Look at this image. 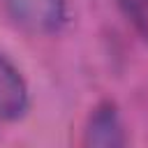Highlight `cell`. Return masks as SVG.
<instances>
[{"label": "cell", "instance_id": "2", "mask_svg": "<svg viewBox=\"0 0 148 148\" xmlns=\"http://www.w3.org/2000/svg\"><path fill=\"white\" fill-rule=\"evenodd\" d=\"M86 146L95 148H120L125 146V127L118 116V109L111 102L99 104L86 125Z\"/></svg>", "mask_w": 148, "mask_h": 148}, {"label": "cell", "instance_id": "3", "mask_svg": "<svg viewBox=\"0 0 148 148\" xmlns=\"http://www.w3.org/2000/svg\"><path fill=\"white\" fill-rule=\"evenodd\" d=\"M28 109V86L21 72L0 53V120H18Z\"/></svg>", "mask_w": 148, "mask_h": 148}, {"label": "cell", "instance_id": "1", "mask_svg": "<svg viewBox=\"0 0 148 148\" xmlns=\"http://www.w3.org/2000/svg\"><path fill=\"white\" fill-rule=\"evenodd\" d=\"M9 14L30 32H56L67 16L65 0H5Z\"/></svg>", "mask_w": 148, "mask_h": 148}]
</instances>
